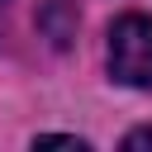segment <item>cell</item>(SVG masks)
Returning <instances> with one entry per match:
<instances>
[{"mask_svg":"<svg viewBox=\"0 0 152 152\" xmlns=\"http://www.w3.org/2000/svg\"><path fill=\"white\" fill-rule=\"evenodd\" d=\"M109 76L133 90H152V14H124L109 28Z\"/></svg>","mask_w":152,"mask_h":152,"instance_id":"1","label":"cell"},{"mask_svg":"<svg viewBox=\"0 0 152 152\" xmlns=\"http://www.w3.org/2000/svg\"><path fill=\"white\" fill-rule=\"evenodd\" d=\"M33 142H38V147H76V152L86 147L81 138H66V133H43V138H33Z\"/></svg>","mask_w":152,"mask_h":152,"instance_id":"2","label":"cell"},{"mask_svg":"<svg viewBox=\"0 0 152 152\" xmlns=\"http://www.w3.org/2000/svg\"><path fill=\"white\" fill-rule=\"evenodd\" d=\"M124 147H152V128H138V133H128V142Z\"/></svg>","mask_w":152,"mask_h":152,"instance_id":"3","label":"cell"},{"mask_svg":"<svg viewBox=\"0 0 152 152\" xmlns=\"http://www.w3.org/2000/svg\"><path fill=\"white\" fill-rule=\"evenodd\" d=\"M0 5H5V0H0Z\"/></svg>","mask_w":152,"mask_h":152,"instance_id":"4","label":"cell"}]
</instances>
